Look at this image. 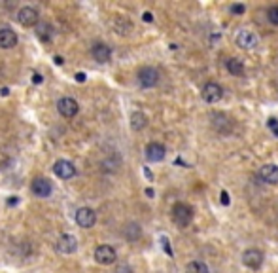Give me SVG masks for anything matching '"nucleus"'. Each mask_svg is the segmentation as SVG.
I'll return each mask as SVG.
<instances>
[{
    "label": "nucleus",
    "mask_w": 278,
    "mask_h": 273,
    "mask_svg": "<svg viewBox=\"0 0 278 273\" xmlns=\"http://www.w3.org/2000/svg\"><path fill=\"white\" fill-rule=\"evenodd\" d=\"M172 220L180 228H186L193 220V207L188 203H176L172 207Z\"/></svg>",
    "instance_id": "nucleus-1"
},
{
    "label": "nucleus",
    "mask_w": 278,
    "mask_h": 273,
    "mask_svg": "<svg viewBox=\"0 0 278 273\" xmlns=\"http://www.w3.org/2000/svg\"><path fill=\"white\" fill-rule=\"evenodd\" d=\"M138 82L142 88H153L159 82V72L153 67H142L138 70Z\"/></svg>",
    "instance_id": "nucleus-2"
},
{
    "label": "nucleus",
    "mask_w": 278,
    "mask_h": 273,
    "mask_svg": "<svg viewBox=\"0 0 278 273\" xmlns=\"http://www.w3.org/2000/svg\"><path fill=\"white\" fill-rule=\"evenodd\" d=\"M116 258H117L116 249H114V247H110V245H101V247H97V249H95V260H97L99 264H102V266H110V264H114V262H116Z\"/></svg>",
    "instance_id": "nucleus-3"
},
{
    "label": "nucleus",
    "mask_w": 278,
    "mask_h": 273,
    "mask_svg": "<svg viewBox=\"0 0 278 273\" xmlns=\"http://www.w3.org/2000/svg\"><path fill=\"white\" fill-rule=\"evenodd\" d=\"M53 173H55L59 179L68 181V179H72V177L76 175V167H74V163L68 161V159H59V161H55V165H53Z\"/></svg>",
    "instance_id": "nucleus-4"
},
{
    "label": "nucleus",
    "mask_w": 278,
    "mask_h": 273,
    "mask_svg": "<svg viewBox=\"0 0 278 273\" xmlns=\"http://www.w3.org/2000/svg\"><path fill=\"white\" fill-rule=\"evenodd\" d=\"M57 110L63 114L64 118H74L78 110H80V105H78V101L76 99H72V97H63V99H59V103H57Z\"/></svg>",
    "instance_id": "nucleus-5"
},
{
    "label": "nucleus",
    "mask_w": 278,
    "mask_h": 273,
    "mask_svg": "<svg viewBox=\"0 0 278 273\" xmlns=\"http://www.w3.org/2000/svg\"><path fill=\"white\" fill-rule=\"evenodd\" d=\"M76 222H78V226L80 228H89L95 226V222H97V214H95V211L93 209H89V207H82V209H78V212H76Z\"/></svg>",
    "instance_id": "nucleus-6"
},
{
    "label": "nucleus",
    "mask_w": 278,
    "mask_h": 273,
    "mask_svg": "<svg viewBox=\"0 0 278 273\" xmlns=\"http://www.w3.org/2000/svg\"><path fill=\"white\" fill-rule=\"evenodd\" d=\"M17 21L21 23L23 27H34V25H38V12L32 6H23L17 12Z\"/></svg>",
    "instance_id": "nucleus-7"
},
{
    "label": "nucleus",
    "mask_w": 278,
    "mask_h": 273,
    "mask_svg": "<svg viewBox=\"0 0 278 273\" xmlns=\"http://www.w3.org/2000/svg\"><path fill=\"white\" fill-rule=\"evenodd\" d=\"M242 264L246 268H252V270H257L261 268L263 264V252L257 249H248L242 252Z\"/></svg>",
    "instance_id": "nucleus-8"
},
{
    "label": "nucleus",
    "mask_w": 278,
    "mask_h": 273,
    "mask_svg": "<svg viewBox=\"0 0 278 273\" xmlns=\"http://www.w3.org/2000/svg\"><path fill=\"white\" fill-rule=\"evenodd\" d=\"M221 97H223V90H221L219 84H216V82L205 84V88H203V99H205L206 103L214 105V103H218Z\"/></svg>",
    "instance_id": "nucleus-9"
},
{
    "label": "nucleus",
    "mask_w": 278,
    "mask_h": 273,
    "mask_svg": "<svg viewBox=\"0 0 278 273\" xmlns=\"http://www.w3.org/2000/svg\"><path fill=\"white\" fill-rule=\"evenodd\" d=\"M236 46L242 47V49H254L257 46V36L252 30L242 29V30H238V34H236Z\"/></svg>",
    "instance_id": "nucleus-10"
},
{
    "label": "nucleus",
    "mask_w": 278,
    "mask_h": 273,
    "mask_svg": "<svg viewBox=\"0 0 278 273\" xmlns=\"http://www.w3.org/2000/svg\"><path fill=\"white\" fill-rule=\"evenodd\" d=\"M167 156V150L161 142H150L146 146V159L151 161V163H157V161H163Z\"/></svg>",
    "instance_id": "nucleus-11"
},
{
    "label": "nucleus",
    "mask_w": 278,
    "mask_h": 273,
    "mask_svg": "<svg viewBox=\"0 0 278 273\" xmlns=\"http://www.w3.org/2000/svg\"><path fill=\"white\" fill-rule=\"evenodd\" d=\"M30 188H32V194L36 197H49L53 192V186L47 179H34Z\"/></svg>",
    "instance_id": "nucleus-12"
},
{
    "label": "nucleus",
    "mask_w": 278,
    "mask_h": 273,
    "mask_svg": "<svg viewBox=\"0 0 278 273\" xmlns=\"http://www.w3.org/2000/svg\"><path fill=\"white\" fill-rule=\"evenodd\" d=\"M55 249L59 250L61 254H72V252H76L78 249V243H76V237L74 235H61L59 237V241H57V245H55Z\"/></svg>",
    "instance_id": "nucleus-13"
},
{
    "label": "nucleus",
    "mask_w": 278,
    "mask_h": 273,
    "mask_svg": "<svg viewBox=\"0 0 278 273\" xmlns=\"http://www.w3.org/2000/svg\"><path fill=\"white\" fill-rule=\"evenodd\" d=\"M17 34H15V30H12V29H8V27H4V29H0V47L2 49H12V47H15L17 46Z\"/></svg>",
    "instance_id": "nucleus-14"
},
{
    "label": "nucleus",
    "mask_w": 278,
    "mask_h": 273,
    "mask_svg": "<svg viewBox=\"0 0 278 273\" xmlns=\"http://www.w3.org/2000/svg\"><path fill=\"white\" fill-rule=\"evenodd\" d=\"M91 53H93V59H95L97 63H108V61L112 59V49H110V46L102 44V42L93 46Z\"/></svg>",
    "instance_id": "nucleus-15"
},
{
    "label": "nucleus",
    "mask_w": 278,
    "mask_h": 273,
    "mask_svg": "<svg viewBox=\"0 0 278 273\" xmlns=\"http://www.w3.org/2000/svg\"><path fill=\"white\" fill-rule=\"evenodd\" d=\"M259 177L267 184H278V165L275 163H267L259 169Z\"/></svg>",
    "instance_id": "nucleus-16"
},
{
    "label": "nucleus",
    "mask_w": 278,
    "mask_h": 273,
    "mask_svg": "<svg viewBox=\"0 0 278 273\" xmlns=\"http://www.w3.org/2000/svg\"><path fill=\"white\" fill-rule=\"evenodd\" d=\"M148 125V118L144 112H132L131 114V127L134 131H142Z\"/></svg>",
    "instance_id": "nucleus-17"
},
{
    "label": "nucleus",
    "mask_w": 278,
    "mask_h": 273,
    "mask_svg": "<svg viewBox=\"0 0 278 273\" xmlns=\"http://www.w3.org/2000/svg\"><path fill=\"white\" fill-rule=\"evenodd\" d=\"M225 67H227V70L233 74V76H242V72H244V65L238 61V59H235V57H231V59H227V63H225Z\"/></svg>",
    "instance_id": "nucleus-18"
},
{
    "label": "nucleus",
    "mask_w": 278,
    "mask_h": 273,
    "mask_svg": "<svg viewBox=\"0 0 278 273\" xmlns=\"http://www.w3.org/2000/svg\"><path fill=\"white\" fill-rule=\"evenodd\" d=\"M186 273H208V266L201 260H193L186 266Z\"/></svg>",
    "instance_id": "nucleus-19"
},
{
    "label": "nucleus",
    "mask_w": 278,
    "mask_h": 273,
    "mask_svg": "<svg viewBox=\"0 0 278 273\" xmlns=\"http://www.w3.org/2000/svg\"><path fill=\"white\" fill-rule=\"evenodd\" d=\"M38 38H40L42 42H49V40L53 38V29H51L47 23H42V25L38 27Z\"/></svg>",
    "instance_id": "nucleus-20"
},
{
    "label": "nucleus",
    "mask_w": 278,
    "mask_h": 273,
    "mask_svg": "<svg viewBox=\"0 0 278 273\" xmlns=\"http://www.w3.org/2000/svg\"><path fill=\"white\" fill-rule=\"evenodd\" d=\"M212 120H214V127L219 129V131H223V125H225V127L231 125V120H229L225 114H216V116H212Z\"/></svg>",
    "instance_id": "nucleus-21"
},
{
    "label": "nucleus",
    "mask_w": 278,
    "mask_h": 273,
    "mask_svg": "<svg viewBox=\"0 0 278 273\" xmlns=\"http://www.w3.org/2000/svg\"><path fill=\"white\" fill-rule=\"evenodd\" d=\"M140 228H138V224H129L127 228H125V237H127L129 241H136L138 237H140Z\"/></svg>",
    "instance_id": "nucleus-22"
},
{
    "label": "nucleus",
    "mask_w": 278,
    "mask_h": 273,
    "mask_svg": "<svg viewBox=\"0 0 278 273\" xmlns=\"http://www.w3.org/2000/svg\"><path fill=\"white\" fill-rule=\"evenodd\" d=\"M267 17H269V21L273 23V25H277L278 27V6H271V8H269Z\"/></svg>",
    "instance_id": "nucleus-23"
},
{
    "label": "nucleus",
    "mask_w": 278,
    "mask_h": 273,
    "mask_svg": "<svg viewBox=\"0 0 278 273\" xmlns=\"http://www.w3.org/2000/svg\"><path fill=\"white\" fill-rule=\"evenodd\" d=\"M244 12H246V6H244V4H231V14L240 15V14H244Z\"/></svg>",
    "instance_id": "nucleus-24"
},
{
    "label": "nucleus",
    "mask_w": 278,
    "mask_h": 273,
    "mask_svg": "<svg viewBox=\"0 0 278 273\" xmlns=\"http://www.w3.org/2000/svg\"><path fill=\"white\" fill-rule=\"evenodd\" d=\"M221 205H225V207H227V205H229V194H227V192H225V190H223V192H221Z\"/></svg>",
    "instance_id": "nucleus-25"
},
{
    "label": "nucleus",
    "mask_w": 278,
    "mask_h": 273,
    "mask_svg": "<svg viewBox=\"0 0 278 273\" xmlns=\"http://www.w3.org/2000/svg\"><path fill=\"white\" fill-rule=\"evenodd\" d=\"M269 127L275 131V129H278V120L277 118H269Z\"/></svg>",
    "instance_id": "nucleus-26"
},
{
    "label": "nucleus",
    "mask_w": 278,
    "mask_h": 273,
    "mask_svg": "<svg viewBox=\"0 0 278 273\" xmlns=\"http://www.w3.org/2000/svg\"><path fill=\"white\" fill-rule=\"evenodd\" d=\"M161 241H163V247H165V250H167V254H169V256H172V249L169 247V241H167V237H163Z\"/></svg>",
    "instance_id": "nucleus-27"
},
{
    "label": "nucleus",
    "mask_w": 278,
    "mask_h": 273,
    "mask_svg": "<svg viewBox=\"0 0 278 273\" xmlns=\"http://www.w3.org/2000/svg\"><path fill=\"white\" fill-rule=\"evenodd\" d=\"M142 19H144V21H146V23H151V21H153V15H151L150 12H146V14L142 15Z\"/></svg>",
    "instance_id": "nucleus-28"
},
{
    "label": "nucleus",
    "mask_w": 278,
    "mask_h": 273,
    "mask_svg": "<svg viewBox=\"0 0 278 273\" xmlns=\"http://www.w3.org/2000/svg\"><path fill=\"white\" fill-rule=\"evenodd\" d=\"M117 273H132V272H131V268H127V266H121V268H117Z\"/></svg>",
    "instance_id": "nucleus-29"
},
{
    "label": "nucleus",
    "mask_w": 278,
    "mask_h": 273,
    "mask_svg": "<svg viewBox=\"0 0 278 273\" xmlns=\"http://www.w3.org/2000/svg\"><path fill=\"white\" fill-rule=\"evenodd\" d=\"M76 80H78V82H86V74H84V72H78V74H76Z\"/></svg>",
    "instance_id": "nucleus-30"
},
{
    "label": "nucleus",
    "mask_w": 278,
    "mask_h": 273,
    "mask_svg": "<svg viewBox=\"0 0 278 273\" xmlns=\"http://www.w3.org/2000/svg\"><path fill=\"white\" fill-rule=\"evenodd\" d=\"M32 82H34V84H40V82H42V76H40V74H34Z\"/></svg>",
    "instance_id": "nucleus-31"
},
{
    "label": "nucleus",
    "mask_w": 278,
    "mask_h": 273,
    "mask_svg": "<svg viewBox=\"0 0 278 273\" xmlns=\"http://www.w3.org/2000/svg\"><path fill=\"white\" fill-rule=\"evenodd\" d=\"M146 196H148V197H153V190H151V188H146Z\"/></svg>",
    "instance_id": "nucleus-32"
},
{
    "label": "nucleus",
    "mask_w": 278,
    "mask_h": 273,
    "mask_svg": "<svg viewBox=\"0 0 278 273\" xmlns=\"http://www.w3.org/2000/svg\"><path fill=\"white\" fill-rule=\"evenodd\" d=\"M55 63H57V65H63V63H64L63 57H55Z\"/></svg>",
    "instance_id": "nucleus-33"
},
{
    "label": "nucleus",
    "mask_w": 278,
    "mask_h": 273,
    "mask_svg": "<svg viewBox=\"0 0 278 273\" xmlns=\"http://www.w3.org/2000/svg\"><path fill=\"white\" fill-rule=\"evenodd\" d=\"M0 93H2L4 97H6V95H8V88H2V90H0Z\"/></svg>",
    "instance_id": "nucleus-34"
},
{
    "label": "nucleus",
    "mask_w": 278,
    "mask_h": 273,
    "mask_svg": "<svg viewBox=\"0 0 278 273\" xmlns=\"http://www.w3.org/2000/svg\"><path fill=\"white\" fill-rule=\"evenodd\" d=\"M273 133H275V135H277V136H278V129H275V131H273Z\"/></svg>",
    "instance_id": "nucleus-35"
}]
</instances>
